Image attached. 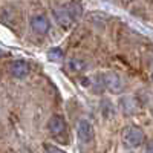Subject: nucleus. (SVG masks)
I'll return each mask as SVG.
<instances>
[{
	"label": "nucleus",
	"instance_id": "nucleus-8",
	"mask_svg": "<svg viewBox=\"0 0 153 153\" xmlns=\"http://www.w3.org/2000/svg\"><path fill=\"white\" fill-rule=\"evenodd\" d=\"M84 68H86V63L83 60H80V58L72 57V58H69L66 61V69L69 72H81Z\"/></svg>",
	"mask_w": 153,
	"mask_h": 153
},
{
	"label": "nucleus",
	"instance_id": "nucleus-1",
	"mask_svg": "<svg viewBox=\"0 0 153 153\" xmlns=\"http://www.w3.org/2000/svg\"><path fill=\"white\" fill-rule=\"evenodd\" d=\"M81 14V5L76 3V2H72L66 6H60L54 11V17L57 19V22L61 25V26H71L72 22L76 20Z\"/></svg>",
	"mask_w": 153,
	"mask_h": 153
},
{
	"label": "nucleus",
	"instance_id": "nucleus-4",
	"mask_svg": "<svg viewBox=\"0 0 153 153\" xmlns=\"http://www.w3.org/2000/svg\"><path fill=\"white\" fill-rule=\"evenodd\" d=\"M103 80H104L103 81L104 87L107 89V91L113 92V94H118L124 89V83L121 81V78L117 74H107V75H104Z\"/></svg>",
	"mask_w": 153,
	"mask_h": 153
},
{
	"label": "nucleus",
	"instance_id": "nucleus-6",
	"mask_svg": "<svg viewBox=\"0 0 153 153\" xmlns=\"http://www.w3.org/2000/svg\"><path fill=\"white\" fill-rule=\"evenodd\" d=\"M9 71L16 78H23V76H26L29 74V65L23 60H16V61L11 63Z\"/></svg>",
	"mask_w": 153,
	"mask_h": 153
},
{
	"label": "nucleus",
	"instance_id": "nucleus-2",
	"mask_svg": "<svg viewBox=\"0 0 153 153\" xmlns=\"http://www.w3.org/2000/svg\"><path fill=\"white\" fill-rule=\"evenodd\" d=\"M146 139V135L141 129L138 127H126L124 132H123V141L127 147H139Z\"/></svg>",
	"mask_w": 153,
	"mask_h": 153
},
{
	"label": "nucleus",
	"instance_id": "nucleus-10",
	"mask_svg": "<svg viewBox=\"0 0 153 153\" xmlns=\"http://www.w3.org/2000/svg\"><path fill=\"white\" fill-rule=\"evenodd\" d=\"M45 150H48V152H63V150L58 149V147H51V146H46Z\"/></svg>",
	"mask_w": 153,
	"mask_h": 153
},
{
	"label": "nucleus",
	"instance_id": "nucleus-7",
	"mask_svg": "<svg viewBox=\"0 0 153 153\" xmlns=\"http://www.w3.org/2000/svg\"><path fill=\"white\" fill-rule=\"evenodd\" d=\"M31 28L38 34H45L49 29V20L45 16H35L31 20Z\"/></svg>",
	"mask_w": 153,
	"mask_h": 153
},
{
	"label": "nucleus",
	"instance_id": "nucleus-11",
	"mask_svg": "<svg viewBox=\"0 0 153 153\" xmlns=\"http://www.w3.org/2000/svg\"><path fill=\"white\" fill-rule=\"evenodd\" d=\"M147 152H153V141L149 143V146H147Z\"/></svg>",
	"mask_w": 153,
	"mask_h": 153
},
{
	"label": "nucleus",
	"instance_id": "nucleus-12",
	"mask_svg": "<svg viewBox=\"0 0 153 153\" xmlns=\"http://www.w3.org/2000/svg\"><path fill=\"white\" fill-rule=\"evenodd\" d=\"M152 115H153V109H152Z\"/></svg>",
	"mask_w": 153,
	"mask_h": 153
},
{
	"label": "nucleus",
	"instance_id": "nucleus-3",
	"mask_svg": "<svg viewBox=\"0 0 153 153\" xmlns=\"http://www.w3.org/2000/svg\"><path fill=\"white\" fill-rule=\"evenodd\" d=\"M76 135H78V139L83 143V144H89L94 139V126L86 121V120H81L78 123V130H76Z\"/></svg>",
	"mask_w": 153,
	"mask_h": 153
},
{
	"label": "nucleus",
	"instance_id": "nucleus-13",
	"mask_svg": "<svg viewBox=\"0 0 153 153\" xmlns=\"http://www.w3.org/2000/svg\"><path fill=\"white\" fill-rule=\"evenodd\" d=\"M152 78H153V75H152Z\"/></svg>",
	"mask_w": 153,
	"mask_h": 153
},
{
	"label": "nucleus",
	"instance_id": "nucleus-9",
	"mask_svg": "<svg viewBox=\"0 0 153 153\" xmlns=\"http://www.w3.org/2000/svg\"><path fill=\"white\" fill-rule=\"evenodd\" d=\"M48 57H49L51 61H58V60H61L63 52H61V49H58V48H52L48 52Z\"/></svg>",
	"mask_w": 153,
	"mask_h": 153
},
{
	"label": "nucleus",
	"instance_id": "nucleus-5",
	"mask_svg": "<svg viewBox=\"0 0 153 153\" xmlns=\"http://www.w3.org/2000/svg\"><path fill=\"white\" fill-rule=\"evenodd\" d=\"M48 129H49V132H51V135L52 136H60V135H63L66 132V123H65V120H63L61 117H52L49 120V123H48Z\"/></svg>",
	"mask_w": 153,
	"mask_h": 153
}]
</instances>
